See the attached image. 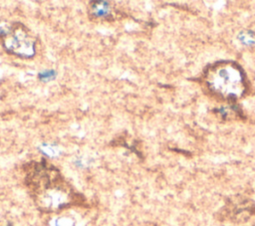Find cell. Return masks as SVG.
<instances>
[{
  "mask_svg": "<svg viewBox=\"0 0 255 226\" xmlns=\"http://www.w3.org/2000/svg\"><path fill=\"white\" fill-rule=\"evenodd\" d=\"M55 76H56V72L53 70H49V71H44L43 73L39 74V79L42 81H50Z\"/></svg>",
  "mask_w": 255,
  "mask_h": 226,
  "instance_id": "obj_4",
  "label": "cell"
},
{
  "mask_svg": "<svg viewBox=\"0 0 255 226\" xmlns=\"http://www.w3.org/2000/svg\"><path fill=\"white\" fill-rule=\"evenodd\" d=\"M26 184L35 203L45 211L61 210L78 202V193L45 160L29 164Z\"/></svg>",
  "mask_w": 255,
  "mask_h": 226,
  "instance_id": "obj_1",
  "label": "cell"
},
{
  "mask_svg": "<svg viewBox=\"0 0 255 226\" xmlns=\"http://www.w3.org/2000/svg\"><path fill=\"white\" fill-rule=\"evenodd\" d=\"M0 37L7 52L23 58L35 54V42L27 28L21 23H14L8 29L0 28Z\"/></svg>",
  "mask_w": 255,
  "mask_h": 226,
  "instance_id": "obj_2",
  "label": "cell"
},
{
  "mask_svg": "<svg viewBox=\"0 0 255 226\" xmlns=\"http://www.w3.org/2000/svg\"><path fill=\"white\" fill-rule=\"evenodd\" d=\"M92 14L96 17H108L111 15L110 5L107 2H93L92 3Z\"/></svg>",
  "mask_w": 255,
  "mask_h": 226,
  "instance_id": "obj_3",
  "label": "cell"
}]
</instances>
